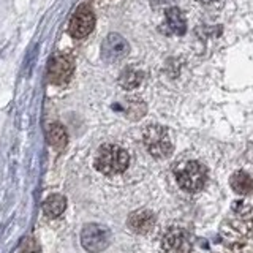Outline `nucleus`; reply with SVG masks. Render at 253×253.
<instances>
[{
	"label": "nucleus",
	"mask_w": 253,
	"mask_h": 253,
	"mask_svg": "<svg viewBox=\"0 0 253 253\" xmlns=\"http://www.w3.org/2000/svg\"><path fill=\"white\" fill-rule=\"evenodd\" d=\"M67 208V200L62 195H51L46 198V201L43 204V211L47 217L55 218L63 213Z\"/></svg>",
	"instance_id": "f8f14e48"
},
{
	"label": "nucleus",
	"mask_w": 253,
	"mask_h": 253,
	"mask_svg": "<svg viewBox=\"0 0 253 253\" xmlns=\"http://www.w3.org/2000/svg\"><path fill=\"white\" fill-rule=\"evenodd\" d=\"M128 226L131 231L138 234H147L155 226V215L147 209L134 211L128 217Z\"/></svg>",
	"instance_id": "1a4fd4ad"
},
{
	"label": "nucleus",
	"mask_w": 253,
	"mask_h": 253,
	"mask_svg": "<svg viewBox=\"0 0 253 253\" xmlns=\"http://www.w3.org/2000/svg\"><path fill=\"white\" fill-rule=\"evenodd\" d=\"M144 146L154 158H168L172 154V142L168 130L162 125H149L144 130Z\"/></svg>",
	"instance_id": "7ed1b4c3"
},
{
	"label": "nucleus",
	"mask_w": 253,
	"mask_h": 253,
	"mask_svg": "<svg viewBox=\"0 0 253 253\" xmlns=\"http://www.w3.org/2000/svg\"><path fill=\"white\" fill-rule=\"evenodd\" d=\"M47 139H49L51 146L57 150H62L63 147L67 146V141H68V136H67V131L63 128L62 125L59 124H51L47 126Z\"/></svg>",
	"instance_id": "ddd939ff"
},
{
	"label": "nucleus",
	"mask_w": 253,
	"mask_h": 253,
	"mask_svg": "<svg viewBox=\"0 0 253 253\" xmlns=\"http://www.w3.org/2000/svg\"><path fill=\"white\" fill-rule=\"evenodd\" d=\"M95 27V14L89 6H79L70 21L68 32L73 38H84Z\"/></svg>",
	"instance_id": "0eeeda50"
},
{
	"label": "nucleus",
	"mask_w": 253,
	"mask_h": 253,
	"mask_svg": "<svg viewBox=\"0 0 253 253\" xmlns=\"http://www.w3.org/2000/svg\"><path fill=\"white\" fill-rule=\"evenodd\" d=\"M130 157L126 150L119 147L116 144H103L97 157H95V168L100 172L106 174V176H114V174H121L128 168Z\"/></svg>",
	"instance_id": "f257e3e1"
},
{
	"label": "nucleus",
	"mask_w": 253,
	"mask_h": 253,
	"mask_svg": "<svg viewBox=\"0 0 253 253\" xmlns=\"http://www.w3.org/2000/svg\"><path fill=\"white\" fill-rule=\"evenodd\" d=\"M176 180L182 190H185L188 193H196L206 185L208 171L200 162L188 160L176 169Z\"/></svg>",
	"instance_id": "f03ea898"
},
{
	"label": "nucleus",
	"mask_w": 253,
	"mask_h": 253,
	"mask_svg": "<svg viewBox=\"0 0 253 253\" xmlns=\"http://www.w3.org/2000/svg\"><path fill=\"white\" fill-rule=\"evenodd\" d=\"M165 16H166V27H168V30L171 32V34H176V35L185 34V30H187L185 18L177 6L166 8Z\"/></svg>",
	"instance_id": "9d476101"
},
{
	"label": "nucleus",
	"mask_w": 253,
	"mask_h": 253,
	"mask_svg": "<svg viewBox=\"0 0 253 253\" xmlns=\"http://www.w3.org/2000/svg\"><path fill=\"white\" fill-rule=\"evenodd\" d=\"M73 73V60L68 55H54L47 65V81L54 85L67 84Z\"/></svg>",
	"instance_id": "423d86ee"
},
{
	"label": "nucleus",
	"mask_w": 253,
	"mask_h": 253,
	"mask_svg": "<svg viewBox=\"0 0 253 253\" xmlns=\"http://www.w3.org/2000/svg\"><path fill=\"white\" fill-rule=\"evenodd\" d=\"M142 78H144V75H142V71L139 70H134L131 67H126L124 70V73L121 75V85L124 87V89L126 90H131L134 89V87H138L141 83H142Z\"/></svg>",
	"instance_id": "4468645a"
},
{
	"label": "nucleus",
	"mask_w": 253,
	"mask_h": 253,
	"mask_svg": "<svg viewBox=\"0 0 253 253\" xmlns=\"http://www.w3.org/2000/svg\"><path fill=\"white\" fill-rule=\"evenodd\" d=\"M231 187L239 195H252L253 193V177L245 171H237L231 176Z\"/></svg>",
	"instance_id": "9b49d317"
},
{
	"label": "nucleus",
	"mask_w": 253,
	"mask_h": 253,
	"mask_svg": "<svg viewBox=\"0 0 253 253\" xmlns=\"http://www.w3.org/2000/svg\"><path fill=\"white\" fill-rule=\"evenodd\" d=\"M111 242L109 228L100 223L85 225L81 231V244L83 247L90 253H100L105 250Z\"/></svg>",
	"instance_id": "20e7f679"
},
{
	"label": "nucleus",
	"mask_w": 253,
	"mask_h": 253,
	"mask_svg": "<svg viewBox=\"0 0 253 253\" xmlns=\"http://www.w3.org/2000/svg\"><path fill=\"white\" fill-rule=\"evenodd\" d=\"M154 6H158V5H168V3H172L174 0H150Z\"/></svg>",
	"instance_id": "dca6fc26"
},
{
	"label": "nucleus",
	"mask_w": 253,
	"mask_h": 253,
	"mask_svg": "<svg viewBox=\"0 0 253 253\" xmlns=\"http://www.w3.org/2000/svg\"><path fill=\"white\" fill-rule=\"evenodd\" d=\"M162 247L165 253H190L192 252V241L185 229L171 228L163 236Z\"/></svg>",
	"instance_id": "6e6552de"
},
{
	"label": "nucleus",
	"mask_w": 253,
	"mask_h": 253,
	"mask_svg": "<svg viewBox=\"0 0 253 253\" xmlns=\"http://www.w3.org/2000/svg\"><path fill=\"white\" fill-rule=\"evenodd\" d=\"M37 250H38V245L35 239H32V237H27L21 245V253H35Z\"/></svg>",
	"instance_id": "2eb2a0df"
},
{
	"label": "nucleus",
	"mask_w": 253,
	"mask_h": 253,
	"mask_svg": "<svg viewBox=\"0 0 253 253\" xmlns=\"http://www.w3.org/2000/svg\"><path fill=\"white\" fill-rule=\"evenodd\" d=\"M130 52L128 42L119 34H109L101 43V57L109 63H116Z\"/></svg>",
	"instance_id": "39448f33"
}]
</instances>
